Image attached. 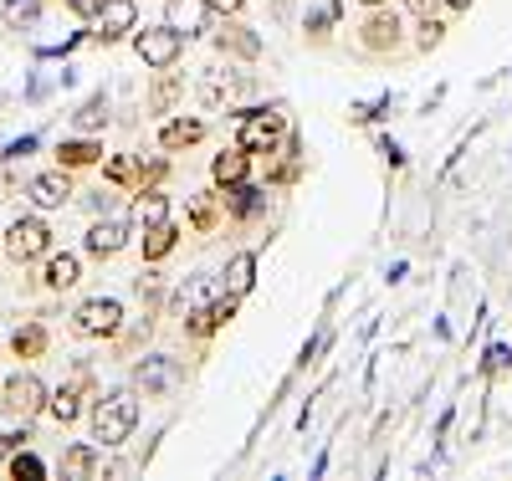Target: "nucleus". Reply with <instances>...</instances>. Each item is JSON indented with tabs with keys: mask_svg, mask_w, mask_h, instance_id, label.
<instances>
[{
	"mask_svg": "<svg viewBox=\"0 0 512 481\" xmlns=\"http://www.w3.org/2000/svg\"><path fill=\"white\" fill-rule=\"evenodd\" d=\"M139 425V400L128 389H113V395L93 400V441L98 446H123Z\"/></svg>",
	"mask_w": 512,
	"mask_h": 481,
	"instance_id": "f257e3e1",
	"label": "nucleus"
},
{
	"mask_svg": "<svg viewBox=\"0 0 512 481\" xmlns=\"http://www.w3.org/2000/svg\"><path fill=\"white\" fill-rule=\"evenodd\" d=\"M292 134V128H287V113L282 108H246L241 113V128H236V144L256 159V154H277L282 149V139Z\"/></svg>",
	"mask_w": 512,
	"mask_h": 481,
	"instance_id": "f03ea898",
	"label": "nucleus"
},
{
	"mask_svg": "<svg viewBox=\"0 0 512 481\" xmlns=\"http://www.w3.org/2000/svg\"><path fill=\"white\" fill-rule=\"evenodd\" d=\"M359 47L369 57H395L405 52V21L395 6H369V16L359 21Z\"/></svg>",
	"mask_w": 512,
	"mask_h": 481,
	"instance_id": "7ed1b4c3",
	"label": "nucleus"
},
{
	"mask_svg": "<svg viewBox=\"0 0 512 481\" xmlns=\"http://www.w3.org/2000/svg\"><path fill=\"white\" fill-rule=\"evenodd\" d=\"M134 52H139V62L144 67H154V72H164V67H175L180 57H185V31L180 26H169V21H159V26H134Z\"/></svg>",
	"mask_w": 512,
	"mask_h": 481,
	"instance_id": "20e7f679",
	"label": "nucleus"
},
{
	"mask_svg": "<svg viewBox=\"0 0 512 481\" xmlns=\"http://www.w3.org/2000/svg\"><path fill=\"white\" fill-rule=\"evenodd\" d=\"M0 246H6V256L16 261V267H26V261H41V256L52 251V226L41 221V215H21V221L6 226Z\"/></svg>",
	"mask_w": 512,
	"mask_h": 481,
	"instance_id": "39448f33",
	"label": "nucleus"
},
{
	"mask_svg": "<svg viewBox=\"0 0 512 481\" xmlns=\"http://www.w3.org/2000/svg\"><path fill=\"white\" fill-rule=\"evenodd\" d=\"M0 410H6L11 420H21V425L36 420L41 410H47V384H41L31 369L26 374H11L6 389H0Z\"/></svg>",
	"mask_w": 512,
	"mask_h": 481,
	"instance_id": "423d86ee",
	"label": "nucleus"
},
{
	"mask_svg": "<svg viewBox=\"0 0 512 481\" xmlns=\"http://www.w3.org/2000/svg\"><path fill=\"white\" fill-rule=\"evenodd\" d=\"M72 328H77L82 338H118V333H123V302H118V297H88V302L72 313Z\"/></svg>",
	"mask_w": 512,
	"mask_h": 481,
	"instance_id": "0eeeda50",
	"label": "nucleus"
},
{
	"mask_svg": "<svg viewBox=\"0 0 512 481\" xmlns=\"http://www.w3.org/2000/svg\"><path fill=\"white\" fill-rule=\"evenodd\" d=\"M88 395H93V369L77 364L62 389H47V415H52L57 425H72V420L82 415V400H88Z\"/></svg>",
	"mask_w": 512,
	"mask_h": 481,
	"instance_id": "6e6552de",
	"label": "nucleus"
},
{
	"mask_svg": "<svg viewBox=\"0 0 512 481\" xmlns=\"http://www.w3.org/2000/svg\"><path fill=\"white\" fill-rule=\"evenodd\" d=\"M180 379H185V364H180V359H164V354H154V359H144V364L134 369V384L144 389L149 400H164Z\"/></svg>",
	"mask_w": 512,
	"mask_h": 481,
	"instance_id": "1a4fd4ad",
	"label": "nucleus"
},
{
	"mask_svg": "<svg viewBox=\"0 0 512 481\" xmlns=\"http://www.w3.org/2000/svg\"><path fill=\"white\" fill-rule=\"evenodd\" d=\"M93 41H103V47H113V41H123L128 31L139 26V6L134 0H103V11L93 16Z\"/></svg>",
	"mask_w": 512,
	"mask_h": 481,
	"instance_id": "9d476101",
	"label": "nucleus"
},
{
	"mask_svg": "<svg viewBox=\"0 0 512 481\" xmlns=\"http://www.w3.org/2000/svg\"><path fill=\"white\" fill-rule=\"evenodd\" d=\"M236 318V297H216V302H200V308L185 313V338L205 343L210 333H221L226 323Z\"/></svg>",
	"mask_w": 512,
	"mask_h": 481,
	"instance_id": "9b49d317",
	"label": "nucleus"
},
{
	"mask_svg": "<svg viewBox=\"0 0 512 481\" xmlns=\"http://www.w3.org/2000/svg\"><path fill=\"white\" fill-rule=\"evenodd\" d=\"M26 195H31V205L36 210H57V205H67L72 200V169H47V174H31L26 180Z\"/></svg>",
	"mask_w": 512,
	"mask_h": 481,
	"instance_id": "f8f14e48",
	"label": "nucleus"
},
{
	"mask_svg": "<svg viewBox=\"0 0 512 481\" xmlns=\"http://www.w3.org/2000/svg\"><path fill=\"white\" fill-rule=\"evenodd\" d=\"M123 246H128V221H93L88 236H82V251L93 261H113Z\"/></svg>",
	"mask_w": 512,
	"mask_h": 481,
	"instance_id": "ddd939ff",
	"label": "nucleus"
},
{
	"mask_svg": "<svg viewBox=\"0 0 512 481\" xmlns=\"http://www.w3.org/2000/svg\"><path fill=\"white\" fill-rule=\"evenodd\" d=\"M216 47H221L226 57H241V62H256V57H262V36H256L251 26H241L236 16H226V26L216 31Z\"/></svg>",
	"mask_w": 512,
	"mask_h": 481,
	"instance_id": "4468645a",
	"label": "nucleus"
},
{
	"mask_svg": "<svg viewBox=\"0 0 512 481\" xmlns=\"http://www.w3.org/2000/svg\"><path fill=\"white\" fill-rule=\"evenodd\" d=\"M241 180H251V154L241 144H231V149H221L216 159H210V185H216V190L241 185Z\"/></svg>",
	"mask_w": 512,
	"mask_h": 481,
	"instance_id": "2eb2a0df",
	"label": "nucleus"
},
{
	"mask_svg": "<svg viewBox=\"0 0 512 481\" xmlns=\"http://www.w3.org/2000/svg\"><path fill=\"white\" fill-rule=\"evenodd\" d=\"M205 118H169L164 128H159V149L164 154H180V149H195V144H205Z\"/></svg>",
	"mask_w": 512,
	"mask_h": 481,
	"instance_id": "dca6fc26",
	"label": "nucleus"
},
{
	"mask_svg": "<svg viewBox=\"0 0 512 481\" xmlns=\"http://www.w3.org/2000/svg\"><path fill=\"white\" fill-rule=\"evenodd\" d=\"M221 205H226V221H251V215L267 210V195L256 190L251 180H241V185H226L221 190Z\"/></svg>",
	"mask_w": 512,
	"mask_h": 481,
	"instance_id": "f3484780",
	"label": "nucleus"
},
{
	"mask_svg": "<svg viewBox=\"0 0 512 481\" xmlns=\"http://www.w3.org/2000/svg\"><path fill=\"white\" fill-rule=\"evenodd\" d=\"M190 231L195 236H210V231H216L221 221H226V205H221V190H200L195 200H190Z\"/></svg>",
	"mask_w": 512,
	"mask_h": 481,
	"instance_id": "a211bd4d",
	"label": "nucleus"
},
{
	"mask_svg": "<svg viewBox=\"0 0 512 481\" xmlns=\"http://www.w3.org/2000/svg\"><path fill=\"white\" fill-rule=\"evenodd\" d=\"M98 471H103V446H82L77 441V446L62 451V476L67 481H93Z\"/></svg>",
	"mask_w": 512,
	"mask_h": 481,
	"instance_id": "6ab92c4d",
	"label": "nucleus"
},
{
	"mask_svg": "<svg viewBox=\"0 0 512 481\" xmlns=\"http://www.w3.org/2000/svg\"><path fill=\"white\" fill-rule=\"evenodd\" d=\"M221 287H226V297H236V302L256 287V251H236V256L226 261V277H221Z\"/></svg>",
	"mask_w": 512,
	"mask_h": 481,
	"instance_id": "aec40b11",
	"label": "nucleus"
},
{
	"mask_svg": "<svg viewBox=\"0 0 512 481\" xmlns=\"http://www.w3.org/2000/svg\"><path fill=\"white\" fill-rule=\"evenodd\" d=\"M175 246H180V226L169 221V215H164V221H154V226H144V261H149V267H159V261L175 251Z\"/></svg>",
	"mask_w": 512,
	"mask_h": 481,
	"instance_id": "412c9836",
	"label": "nucleus"
},
{
	"mask_svg": "<svg viewBox=\"0 0 512 481\" xmlns=\"http://www.w3.org/2000/svg\"><path fill=\"white\" fill-rule=\"evenodd\" d=\"M41 282H47L52 292H67L82 282V261L72 251H47V272H41Z\"/></svg>",
	"mask_w": 512,
	"mask_h": 481,
	"instance_id": "4be33fe9",
	"label": "nucleus"
},
{
	"mask_svg": "<svg viewBox=\"0 0 512 481\" xmlns=\"http://www.w3.org/2000/svg\"><path fill=\"white\" fill-rule=\"evenodd\" d=\"M180 93H185V72L164 67V72L154 77V87H149V113H169V108L180 103Z\"/></svg>",
	"mask_w": 512,
	"mask_h": 481,
	"instance_id": "5701e85b",
	"label": "nucleus"
},
{
	"mask_svg": "<svg viewBox=\"0 0 512 481\" xmlns=\"http://www.w3.org/2000/svg\"><path fill=\"white\" fill-rule=\"evenodd\" d=\"M103 159V144L98 139H62L57 144V164L62 169H93Z\"/></svg>",
	"mask_w": 512,
	"mask_h": 481,
	"instance_id": "b1692460",
	"label": "nucleus"
},
{
	"mask_svg": "<svg viewBox=\"0 0 512 481\" xmlns=\"http://www.w3.org/2000/svg\"><path fill=\"white\" fill-rule=\"evenodd\" d=\"M47 348H52V333L41 328V323H26V328L11 333V354H16V359H41Z\"/></svg>",
	"mask_w": 512,
	"mask_h": 481,
	"instance_id": "393cba45",
	"label": "nucleus"
},
{
	"mask_svg": "<svg viewBox=\"0 0 512 481\" xmlns=\"http://www.w3.org/2000/svg\"><path fill=\"white\" fill-rule=\"evenodd\" d=\"M103 180L118 185V190H134V185H139V159H134V154H113V159L103 164Z\"/></svg>",
	"mask_w": 512,
	"mask_h": 481,
	"instance_id": "a878e982",
	"label": "nucleus"
},
{
	"mask_svg": "<svg viewBox=\"0 0 512 481\" xmlns=\"http://www.w3.org/2000/svg\"><path fill=\"white\" fill-rule=\"evenodd\" d=\"M134 195H139L134 210H139V221H144V226H154V221H164V215H169V195H164L159 185H154V190H134Z\"/></svg>",
	"mask_w": 512,
	"mask_h": 481,
	"instance_id": "bb28decb",
	"label": "nucleus"
},
{
	"mask_svg": "<svg viewBox=\"0 0 512 481\" xmlns=\"http://www.w3.org/2000/svg\"><path fill=\"white\" fill-rule=\"evenodd\" d=\"M103 123H108V98H103V93H93L88 103L77 108V128H82V134H98Z\"/></svg>",
	"mask_w": 512,
	"mask_h": 481,
	"instance_id": "cd10ccee",
	"label": "nucleus"
},
{
	"mask_svg": "<svg viewBox=\"0 0 512 481\" xmlns=\"http://www.w3.org/2000/svg\"><path fill=\"white\" fill-rule=\"evenodd\" d=\"M11 476H16V481H21V476H26V481H41V476H47V461L16 446V451H11Z\"/></svg>",
	"mask_w": 512,
	"mask_h": 481,
	"instance_id": "c85d7f7f",
	"label": "nucleus"
},
{
	"mask_svg": "<svg viewBox=\"0 0 512 481\" xmlns=\"http://www.w3.org/2000/svg\"><path fill=\"white\" fill-rule=\"evenodd\" d=\"M36 16H41V0H11V6H6V26H11V31L31 26Z\"/></svg>",
	"mask_w": 512,
	"mask_h": 481,
	"instance_id": "c756f323",
	"label": "nucleus"
},
{
	"mask_svg": "<svg viewBox=\"0 0 512 481\" xmlns=\"http://www.w3.org/2000/svg\"><path fill=\"white\" fill-rule=\"evenodd\" d=\"M390 93H384V98H374V103H359V108H349V123H374V118H384V113H390Z\"/></svg>",
	"mask_w": 512,
	"mask_h": 481,
	"instance_id": "7c9ffc66",
	"label": "nucleus"
},
{
	"mask_svg": "<svg viewBox=\"0 0 512 481\" xmlns=\"http://www.w3.org/2000/svg\"><path fill=\"white\" fill-rule=\"evenodd\" d=\"M441 41H446V26H441L436 16H431V21H420V36H415V47H420V52H436Z\"/></svg>",
	"mask_w": 512,
	"mask_h": 481,
	"instance_id": "2f4dec72",
	"label": "nucleus"
},
{
	"mask_svg": "<svg viewBox=\"0 0 512 481\" xmlns=\"http://www.w3.org/2000/svg\"><path fill=\"white\" fill-rule=\"evenodd\" d=\"M169 180V159H154V164H139V185L134 190H154Z\"/></svg>",
	"mask_w": 512,
	"mask_h": 481,
	"instance_id": "473e14b6",
	"label": "nucleus"
},
{
	"mask_svg": "<svg viewBox=\"0 0 512 481\" xmlns=\"http://www.w3.org/2000/svg\"><path fill=\"white\" fill-rule=\"evenodd\" d=\"M21 190V159H6L0 164V200H11Z\"/></svg>",
	"mask_w": 512,
	"mask_h": 481,
	"instance_id": "72a5a7b5",
	"label": "nucleus"
},
{
	"mask_svg": "<svg viewBox=\"0 0 512 481\" xmlns=\"http://www.w3.org/2000/svg\"><path fill=\"white\" fill-rule=\"evenodd\" d=\"M205 292H210V287H205V277H195L190 287H180V292H175V308H185V313H190V308H200Z\"/></svg>",
	"mask_w": 512,
	"mask_h": 481,
	"instance_id": "f704fd0d",
	"label": "nucleus"
},
{
	"mask_svg": "<svg viewBox=\"0 0 512 481\" xmlns=\"http://www.w3.org/2000/svg\"><path fill=\"white\" fill-rule=\"evenodd\" d=\"M507 364H512V354H507L502 343H492V348H487V364H482V369H487V374H502Z\"/></svg>",
	"mask_w": 512,
	"mask_h": 481,
	"instance_id": "c9c22d12",
	"label": "nucleus"
},
{
	"mask_svg": "<svg viewBox=\"0 0 512 481\" xmlns=\"http://www.w3.org/2000/svg\"><path fill=\"white\" fill-rule=\"evenodd\" d=\"M62 6H67L72 16H82V21H93V16L103 11V0H62Z\"/></svg>",
	"mask_w": 512,
	"mask_h": 481,
	"instance_id": "e433bc0d",
	"label": "nucleus"
},
{
	"mask_svg": "<svg viewBox=\"0 0 512 481\" xmlns=\"http://www.w3.org/2000/svg\"><path fill=\"white\" fill-rule=\"evenodd\" d=\"M205 11H210V16H241L246 0H205Z\"/></svg>",
	"mask_w": 512,
	"mask_h": 481,
	"instance_id": "4c0bfd02",
	"label": "nucleus"
},
{
	"mask_svg": "<svg viewBox=\"0 0 512 481\" xmlns=\"http://www.w3.org/2000/svg\"><path fill=\"white\" fill-rule=\"evenodd\" d=\"M441 11V0H410V16H420V21H431Z\"/></svg>",
	"mask_w": 512,
	"mask_h": 481,
	"instance_id": "58836bf2",
	"label": "nucleus"
},
{
	"mask_svg": "<svg viewBox=\"0 0 512 481\" xmlns=\"http://www.w3.org/2000/svg\"><path fill=\"white\" fill-rule=\"evenodd\" d=\"M31 149H36V139H31V134H26V139H16V144H11V149H6V159H26V154H31Z\"/></svg>",
	"mask_w": 512,
	"mask_h": 481,
	"instance_id": "ea45409f",
	"label": "nucleus"
},
{
	"mask_svg": "<svg viewBox=\"0 0 512 481\" xmlns=\"http://www.w3.org/2000/svg\"><path fill=\"white\" fill-rule=\"evenodd\" d=\"M446 11H472V0H441Z\"/></svg>",
	"mask_w": 512,
	"mask_h": 481,
	"instance_id": "a19ab883",
	"label": "nucleus"
},
{
	"mask_svg": "<svg viewBox=\"0 0 512 481\" xmlns=\"http://www.w3.org/2000/svg\"><path fill=\"white\" fill-rule=\"evenodd\" d=\"M359 6H395V0H359Z\"/></svg>",
	"mask_w": 512,
	"mask_h": 481,
	"instance_id": "79ce46f5",
	"label": "nucleus"
}]
</instances>
